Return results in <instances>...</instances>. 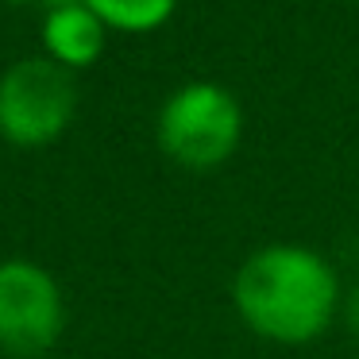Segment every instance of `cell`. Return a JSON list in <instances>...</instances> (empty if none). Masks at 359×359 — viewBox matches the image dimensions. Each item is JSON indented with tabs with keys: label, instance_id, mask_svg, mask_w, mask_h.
I'll return each mask as SVG.
<instances>
[{
	"label": "cell",
	"instance_id": "1",
	"mask_svg": "<svg viewBox=\"0 0 359 359\" xmlns=\"http://www.w3.org/2000/svg\"><path fill=\"white\" fill-rule=\"evenodd\" d=\"M344 286L336 266L305 243H266L232 278V305L255 336L286 348L313 344L340 320Z\"/></svg>",
	"mask_w": 359,
	"mask_h": 359
},
{
	"label": "cell",
	"instance_id": "2",
	"mask_svg": "<svg viewBox=\"0 0 359 359\" xmlns=\"http://www.w3.org/2000/svg\"><path fill=\"white\" fill-rule=\"evenodd\" d=\"M158 147L182 170H217L243 140V109L217 81H186L158 109Z\"/></svg>",
	"mask_w": 359,
	"mask_h": 359
},
{
	"label": "cell",
	"instance_id": "3",
	"mask_svg": "<svg viewBox=\"0 0 359 359\" xmlns=\"http://www.w3.org/2000/svg\"><path fill=\"white\" fill-rule=\"evenodd\" d=\"M78 116L74 70L55 58H20L0 74V140L20 151H39L62 140Z\"/></svg>",
	"mask_w": 359,
	"mask_h": 359
},
{
	"label": "cell",
	"instance_id": "4",
	"mask_svg": "<svg viewBox=\"0 0 359 359\" xmlns=\"http://www.w3.org/2000/svg\"><path fill=\"white\" fill-rule=\"evenodd\" d=\"M66 332V294L43 263L0 259V355L47 359Z\"/></svg>",
	"mask_w": 359,
	"mask_h": 359
},
{
	"label": "cell",
	"instance_id": "5",
	"mask_svg": "<svg viewBox=\"0 0 359 359\" xmlns=\"http://www.w3.org/2000/svg\"><path fill=\"white\" fill-rule=\"evenodd\" d=\"M109 27L101 24L93 8L86 4H70V8H50L43 20V47L47 58H55L66 70H86L101 58Z\"/></svg>",
	"mask_w": 359,
	"mask_h": 359
},
{
	"label": "cell",
	"instance_id": "6",
	"mask_svg": "<svg viewBox=\"0 0 359 359\" xmlns=\"http://www.w3.org/2000/svg\"><path fill=\"white\" fill-rule=\"evenodd\" d=\"M81 4L93 8L109 32H124V35L155 32L178 8V0H81Z\"/></svg>",
	"mask_w": 359,
	"mask_h": 359
},
{
	"label": "cell",
	"instance_id": "7",
	"mask_svg": "<svg viewBox=\"0 0 359 359\" xmlns=\"http://www.w3.org/2000/svg\"><path fill=\"white\" fill-rule=\"evenodd\" d=\"M340 320L351 336L359 340V282L351 290H344V302H340Z\"/></svg>",
	"mask_w": 359,
	"mask_h": 359
},
{
	"label": "cell",
	"instance_id": "8",
	"mask_svg": "<svg viewBox=\"0 0 359 359\" xmlns=\"http://www.w3.org/2000/svg\"><path fill=\"white\" fill-rule=\"evenodd\" d=\"M43 4H47V12H50V8H70V4H81V0H43Z\"/></svg>",
	"mask_w": 359,
	"mask_h": 359
},
{
	"label": "cell",
	"instance_id": "9",
	"mask_svg": "<svg viewBox=\"0 0 359 359\" xmlns=\"http://www.w3.org/2000/svg\"><path fill=\"white\" fill-rule=\"evenodd\" d=\"M8 4H32V0H8Z\"/></svg>",
	"mask_w": 359,
	"mask_h": 359
}]
</instances>
